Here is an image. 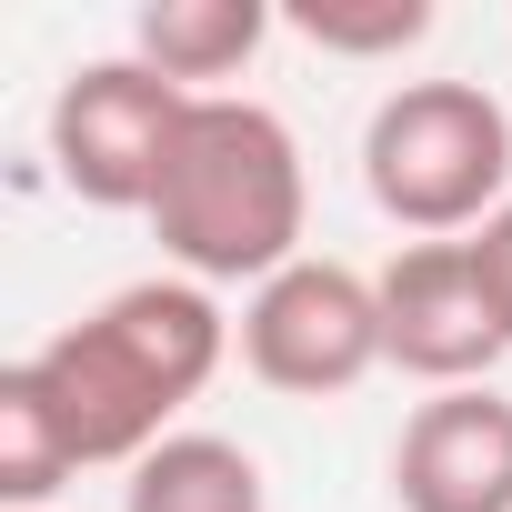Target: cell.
Segmentation results:
<instances>
[{"instance_id": "3", "label": "cell", "mask_w": 512, "mask_h": 512, "mask_svg": "<svg viewBox=\"0 0 512 512\" xmlns=\"http://www.w3.org/2000/svg\"><path fill=\"white\" fill-rule=\"evenodd\" d=\"M362 191L422 241H472L512 201V111L482 81H402L362 121Z\"/></svg>"}, {"instance_id": "8", "label": "cell", "mask_w": 512, "mask_h": 512, "mask_svg": "<svg viewBox=\"0 0 512 512\" xmlns=\"http://www.w3.org/2000/svg\"><path fill=\"white\" fill-rule=\"evenodd\" d=\"M262 41H272V0H141V21H131V61H151L181 91L251 71Z\"/></svg>"}, {"instance_id": "4", "label": "cell", "mask_w": 512, "mask_h": 512, "mask_svg": "<svg viewBox=\"0 0 512 512\" xmlns=\"http://www.w3.org/2000/svg\"><path fill=\"white\" fill-rule=\"evenodd\" d=\"M191 101H201V91L161 81V71L131 61V51L81 61V71L51 91V171H61V191L91 201V211H151Z\"/></svg>"}, {"instance_id": "12", "label": "cell", "mask_w": 512, "mask_h": 512, "mask_svg": "<svg viewBox=\"0 0 512 512\" xmlns=\"http://www.w3.org/2000/svg\"><path fill=\"white\" fill-rule=\"evenodd\" d=\"M472 262H482V292H492V312H502V332H512V201L472 231Z\"/></svg>"}, {"instance_id": "10", "label": "cell", "mask_w": 512, "mask_h": 512, "mask_svg": "<svg viewBox=\"0 0 512 512\" xmlns=\"http://www.w3.org/2000/svg\"><path fill=\"white\" fill-rule=\"evenodd\" d=\"M71 472H81V462H71V442L51 432V412L21 392V372H0V502H11V512H41Z\"/></svg>"}, {"instance_id": "2", "label": "cell", "mask_w": 512, "mask_h": 512, "mask_svg": "<svg viewBox=\"0 0 512 512\" xmlns=\"http://www.w3.org/2000/svg\"><path fill=\"white\" fill-rule=\"evenodd\" d=\"M141 221H151V241L171 251L181 282H201V292L251 282V292H262L272 272L302 262V221H312V181H302L292 121H282L272 101L201 91Z\"/></svg>"}, {"instance_id": "9", "label": "cell", "mask_w": 512, "mask_h": 512, "mask_svg": "<svg viewBox=\"0 0 512 512\" xmlns=\"http://www.w3.org/2000/svg\"><path fill=\"white\" fill-rule=\"evenodd\" d=\"M121 512H272V482L231 432H171L161 452L131 462Z\"/></svg>"}, {"instance_id": "11", "label": "cell", "mask_w": 512, "mask_h": 512, "mask_svg": "<svg viewBox=\"0 0 512 512\" xmlns=\"http://www.w3.org/2000/svg\"><path fill=\"white\" fill-rule=\"evenodd\" d=\"M292 31L312 51H342V61H392V51L432 41V0H302Z\"/></svg>"}, {"instance_id": "1", "label": "cell", "mask_w": 512, "mask_h": 512, "mask_svg": "<svg viewBox=\"0 0 512 512\" xmlns=\"http://www.w3.org/2000/svg\"><path fill=\"white\" fill-rule=\"evenodd\" d=\"M241 332L221 322V302L201 282H131L111 302H91L81 322H61L41 352H21V392L51 412V432L71 442V462H141L171 442L181 402L211 392L221 352Z\"/></svg>"}, {"instance_id": "5", "label": "cell", "mask_w": 512, "mask_h": 512, "mask_svg": "<svg viewBox=\"0 0 512 512\" xmlns=\"http://www.w3.org/2000/svg\"><path fill=\"white\" fill-rule=\"evenodd\" d=\"M241 362L251 382H272L292 402H332L362 372H382V282H362L352 262H322L302 251L292 272H272L241 302Z\"/></svg>"}, {"instance_id": "6", "label": "cell", "mask_w": 512, "mask_h": 512, "mask_svg": "<svg viewBox=\"0 0 512 512\" xmlns=\"http://www.w3.org/2000/svg\"><path fill=\"white\" fill-rule=\"evenodd\" d=\"M512 352L472 241H402L382 272V362L432 382V392H472L492 382V362Z\"/></svg>"}, {"instance_id": "7", "label": "cell", "mask_w": 512, "mask_h": 512, "mask_svg": "<svg viewBox=\"0 0 512 512\" xmlns=\"http://www.w3.org/2000/svg\"><path fill=\"white\" fill-rule=\"evenodd\" d=\"M392 502L402 512H512V402L492 382L432 392L392 442Z\"/></svg>"}]
</instances>
